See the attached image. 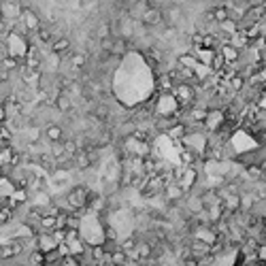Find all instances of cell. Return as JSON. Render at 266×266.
I'll list each match as a JSON object with an SVG mask.
<instances>
[{"label": "cell", "instance_id": "obj_1", "mask_svg": "<svg viewBox=\"0 0 266 266\" xmlns=\"http://www.w3.org/2000/svg\"><path fill=\"white\" fill-rule=\"evenodd\" d=\"M28 32L30 34H34L36 30L43 24H40V17H38V13L32 9V7H24V11H22V15H19V19H17Z\"/></svg>", "mask_w": 266, "mask_h": 266}, {"label": "cell", "instance_id": "obj_4", "mask_svg": "<svg viewBox=\"0 0 266 266\" xmlns=\"http://www.w3.org/2000/svg\"><path fill=\"white\" fill-rule=\"evenodd\" d=\"M43 138H45L49 145L64 141V128H62V124H47L45 128H43Z\"/></svg>", "mask_w": 266, "mask_h": 266}, {"label": "cell", "instance_id": "obj_2", "mask_svg": "<svg viewBox=\"0 0 266 266\" xmlns=\"http://www.w3.org/2000/svg\"><path fill=\"white\" fill-rule=\"evenodd\" d=\"M58 245H60V243L55 241V236H53L51 232H38V234L34 236V247H36L38 251H43L45 256L58 249Z\"/></svg>", "mask_w": 266, "mask_h": 266}, {"label": "cell", "instance_id": "obj_5", "mask_svg": "<svg viewBox=\"0 0 266 266\" xmlns=\"http://www.w3.org/2000/svg\"><path fill=\"white\" fill-rule=\"evenodd\" d=\"M49 49H51L53 55H58V58H62V55H68V53H71V38H68V36H55V38L51 40Z\"/></svg>", "mask_w": 266, "mask_h": 266}, {"label": "cell", "instance_id": "obj_6", "mask_svg": "<svg viewBox=\"0 0 266 266\" xmlns=\"http://www.w3.org/2000/svg\"><path fill=\"white\" fill-rule=\"evenodd\" d=\"M53 107L60 111V113H71V107H73V103H71V96H68L66 92H60L58 96H55V103H53Z\"/></svg>", "mask_w": 266, "mask_h": 266}, {"label": "cell", "instance_id": "obj_7", "mask_svg": "<svg viewBox=\"0 0 266 266\" xmlns=\"http://www.w3.org/2000/svg\"><path fill=\"white\" fill-rule=\"evenodd\" d=\"M28 266H47V258L43 251H38V249L28 251Z\"/></svg>", "mask_w": 266, "mask_h": 266}, {"label": "cell", "instance_id": "obj_9", "mask_svg": "<svg viewBox=\"0 0 266 266\" xmlns=\"http://www.w3.org/2000/svg\"><path fill=\"white\" fill-rule=\"evenodd\" d=\"M15 266H28V264H15Z\"/></svg>", "mask_w": 266, "mask_h": 266}, {"label": "cell", "instance_id": "obj_8", "mask_svg": "<svg viewBox=\"0 0 266 266\" xmlns=\"http://www.w3.org/2000/svg\"><path fill=\"white\" fill-rule=\"evenodd\" d=\"M9 121V113H7V105L0 103V126H5Z\"/></svg>", "mask_w": 266, "mask_h": 266}, {"label": "cell", "instance_id": "obj_3", "mask_svg": "<svg viewBox=\"0 0 266 266\" xmlns=\"http://www.w3.org/2000/svg\"><path fill=\"white\" fill-rule=\"evenodd\" d=\"M141 22H143L145 28H158V26L164 24V13H162L160 7H153L151 5V7L145 9V13L141 15Z\"/></svg>", "mask_w": 266, "mask_h": 266}]
</instances>
